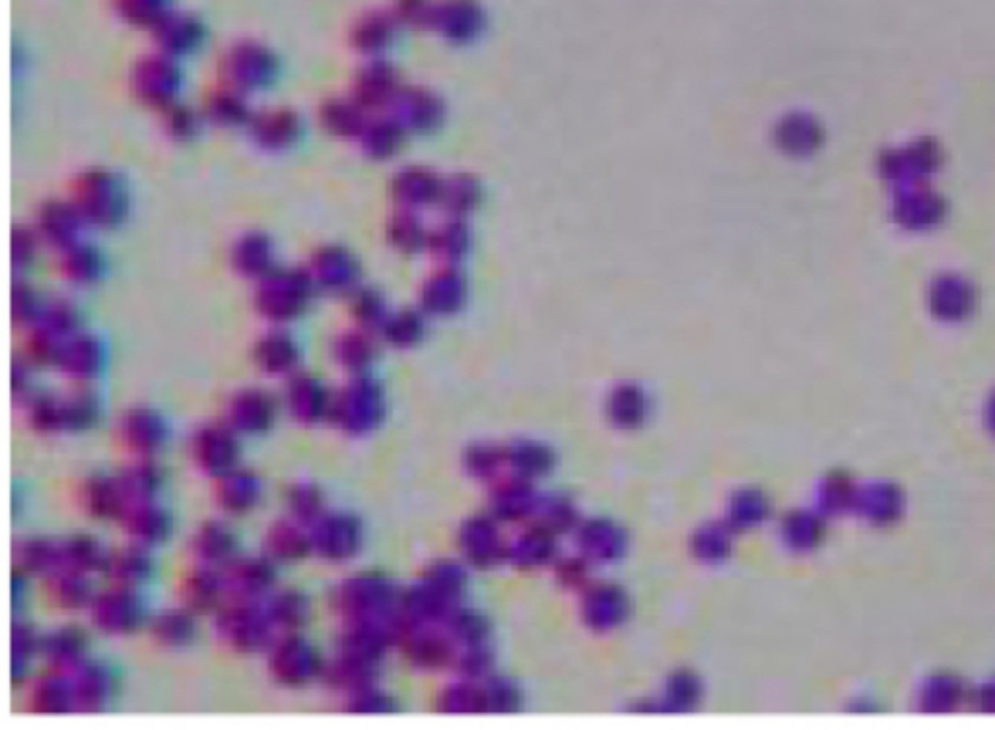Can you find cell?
Wrapping results in <instances>:
<instances>
[{
	"label": "cell",
	"mask_w": 995,
	"mask_h": 730,
	"mask_svg": "<svg viewBox=\"0 0 995 730\" xmlns=\"http://www.w3.org/2000/svg\"><path fill=\"white\" fill-rule=\"evenodd\" d=\"M267 622H269L267 614L257 612L255 608H251V604L240 602L234 604V608L222 616L220 626L226 639H230L236 647L251 649L259 645L267 635Z\"/></svg>",
	"instance_id": "obj_1"
},
{
	"label": "cell",
	"mask_w": 995,
	"mask_h": 730,
	"mask_svg": "<svg viewBox=\"0 0 995 730\" xmlns=\"http://www.w3.org/2000/svg\"><path fill=\"white\" fill-rule=\"evenodd\" d=\"M309 540L315 542L321 554L329 558H344L356 546V527L346 517H329L317 525L313 538L309 536Z\"/></svg>",
	"instance_id": "obj_2"
},
{
	"label": "cell",
	"mask_w": 995,
	"mask_h": 730,
	"mask_svg": "<svg viewBox=\"0 0 995 730\" xmlns=\"http://www.w3.org/2000/svg\"><path fill=\"white\" fill-rule=\"evenodd\" d=\"M275 659L273 670L278 674V680L282 678L290 684L304 682L309 674L313 676V672L317 670L313 651H309L304 643L296 639L282 641V645L276 649Z\"/></svg>",
	"instance_id": "obj_3"
},
{
	"label": "cell",
	"mask_w": 995,
	"mask_h": 730,
	"mask_svg": "<svg viewBox=\"0 0 995 730\" xmlns=\"http://www.w3.org/2000/svg\"><path fill=\"white\" fill-rule=\"evenodd\" d=\"M98 624L109 631L131 630L137 624V602L129 593H111L98 602Z\"/></svg>",
	"instance_id": "obj_4"
},
{
	"label": "cell",
	"mask_w": 995,
	"mask_h": 730,
	"mask_svg": "<svg viewBox=\"0 0 995 730\" xmlns=\"http://www.w3.org/2000/svg\"><path fill=\"white\" fill-rule=\"evenodd\" d=\"M197 455L205 468L212 472H222L234 459V443L228 433L222 430H205L199 437Z\"/></svg>",
	"instance_id": "obj_5"
},
{
	"label": "cell",
	"mask_w": 995,
	"mask_h": 730,
	"mask_svg": "<svg viewBox=\"0 0 995 730\" xmlns=\"http://www.w3.org/2000/svg\"><path fill=\"white\" fill-rule=\"evenodd\" d=\"M269 581H271L269 567L267 564H257V562L234 565L228 577V583L236 587V595L241 600H249L253 595H259L263 589L269 587Z\"/></svg>",
	"instance_id": "obj_6"
},
{
	"label": "cell",
	"mask_w": 995,
	"mask_h": 730,
	"mask_svg": "<svg viewBox=\"0 0 995 730\" xmlns=\"http://www.w3.org/2000/svg\"><path fill=\"white\" fill-rule=\"evenodd\" d=\"M127 439L135 445L138 453H150L164 439L162 422L148 412H137L127 418Z\"/></svg>",
	"instance_id": "obj_7"
},
{
	"label": "cell",
	"mask_w": 995,
	"mask_h": 730,
	"mask_svg": "<svg viewBox=\"0 0 995 730\" xmlns=\"http://www.w3.org/2000/svg\"><path fill=\"white\" fill-rule=\"evenodd\" d=\"M129 529L137 542H154L160 540L162 534L166 532V517L148 505H137L129 515H127Z\"/></svg>",
	"instance_id": "obj_8"
},
{
	"label": "cell",
	"mask_w": 995,
	"mask_h": 730,
	"mask_svg": "<svg viewBox=\"0 0 995 730\" xmlns=\"http://www.w3.org/2000/svg\"><path fill=\"white\" fill-rule=\"evenodd\" d=\"M933 305H935L937 313L943 317H949V319L962 317V315H966V311L970 307V292H968L966 284H962V282L945 280L935 288Z\"/></svg>",
	"instance_id": "obj_9"
},
{
	"label": "cell",
	"mask_w": 995,
	"mask_h": 730,
	"mask_svg": "<svg viewBox=\"0 0 995 730\" xmlns=\"http://www.w3.org/2000/svg\"><path fill=\"white\" fill-rule=\"evenodd\" d=\"M94 544L96 542L86 540V538H74V540H70L67 544H63V548L57 554L55 562H61V564L65 562V569L84 575L86 569L98 567V565L105 562V560H102V556H100V552H98V548Z\"/></svg>",
	"instance_id": "obj_10"
},
{
	"label": "cell",
	"mask_w": 995,
	"mask_h": 730,
	"mask_svg": "<svg viewBox=\"0 0 995 730\" xmlns=\"http://www.w3.org/2000/svg\"><path fill=\"white\" fill-rule=\"evenodd\" d=\"M105 564H107L109 575L113 579L121 581L123 585L137 583L142 577H146V571H148V562L140 550H127V552L123 550V552L115 554L113 558H107Z\"/></svg>",
	"instance_id": "obj_11"
},
{
	"label": "cell",
	"mask_w": 995,
	"mask_h": 730,
	"mask_svg": "<svg viewBox=\"0 0 995 730\" xmlns=\"http://www.w3.org/2000/svg\"><path fill=\"white\" fill-rule=\"evenodd\" d=\"M271 406L267 399L257 395L241 397L232 408V422H236L243 430H257L267 426L271 418Z\"/></svg>",
	"instance_id": "obj_12"
},
{
	"label": "cell",
	"mask_w": 995,
	"mask_h": 730,
	"mask_svg": "<svg viewBox=\"0 0 995 730\" xmlns=\"http://www.w3.org/2000/svg\"><path fill=\"white\" fill-rule=\"evenodd\" d=\"M158 484V476L156 472L150 468V465H138L133 466L127 470V474H123L121 482H119V488L123 492V498L129 496V498L148 499V496L152 494V490L156 488Z\"/></svg>",
	"instance_id": "obj_13"
},
{
	"label": "cell",
	"mask_w": 995,
	"mask_h": 730,
	"mask_svg": "<svg viewBox=\"0 0 995 730\" xmlns=\"http://www.w3.org/2000/svg\"><path fill=\"white\" fill-rule=\"evenodd\" d=\"M220 587H222L220 579L212 577L206 571H199L193 577H189V581H187V587L183 591L185 602L191 604L193 608H199V610L208 608L214 602V598L218 597Z\"/></svg>",
	"instance_id": "obj_14"
},
{
	"label": "cell",
	"mask_w": 995,
	"mask_h": 730,
	"mask_svg": "<svg viewBox=\"0 0 995 730\" xmlns=\"http://www.w3.org/2000/svg\"><path fill=\"white\" fill-rule=\"evenodd\" d=\"M269 540H271L273 552L280 558L300 556L306 550V546L311 544V540L298 531V527L286 525V523H280L278 527H275V531L269 534Z\"/></svg>",
	"instance_id": "obj_15"
},
{
	"label": "cell",
	"mask_w": 995,
	"mask_h": 730,
	"mask_svg": "<svg viewBox=\"0 0 995 730\" xmlns=\"http://www.w3.org/2000/svg\"><path fill=\"white\" fill-rule=\"evenodd\" d=\"M51 595L57 598L59 604L65 608H74L86 598V583L82 579V573L65 569L59 573V577L53 579L51 585Z\"/></svg>",
	"instance_id": "obj_16"
},
{
	"label": "cell",
	"mask_w": 995,
	"mask_h": 730,
	"mask_svg": "<svg viewBox=\"0 0 995 730\" xmlns=\"http://www.w3.org/2000/svg\"><path fill=\"white\" fill-rule=\"evenodd\" d=\"M195 548L199 558H206L205 562H220L230 550V536L220 525H208L199 534Z\"/></svg>",
	"instance_id": "obj_17"
},
{
	"label": "cell",
	"mask_w": 995,
	"mask_h": 730,
	"mask_svg": "<svg viewBox=\"0 0 995 730\" xmlns=\"http://www.w3.org/2000/svg\"><path fill=\"white\" fill-rule=\"evenodd\" d=\"M865 509L873 519H891L900 509V498L889 486H875L865 498Z\"/></svg>",
	"instance_id": "obj_18"
},
{
	"label": "cell",
	"mask_w": 995,
	"mask_h": 730,
	"mask_svg": "<svg viewBox=\"0 0 995 730\" xmlns=\"http://www.w3.org/2000/svg\"><path fill=\"white\" fill-rule=\"evenodd\" d=\"M82 651V639L78 633L59 631L49 639V657L59 664H76Z\"/></svg>",
	"instance_id": "obj_19"
},
{
	"label": "cell",
	"mask_w": 995,
	"mask_h": 730,
	"mask_svg": "<svg viewBox=\"0 0 995 730\" xmlns=\"http://www.w3.org/2000/svg\"><path fill=\"white\" fill-rule=\"evenodd\" d=\"M230 484L224 488V501L232 509L241 507H251L257 496V480H253L249 474L243 476H232L228 480Z\"/></svg>",
	"instance_id": "obj_20"
},
{
	"label": "cell",
	"mask_w": 995,
	"mask_h": 730,
	"mask_svg": "<svg viewBox=\"0 0 995 730\" xmlns=\"http://www.w3.org/2000/svg\"><path fill=\"white\" fill-rule=\"evenodd\" d=\"M154 631L158 633V639L160 641H166L170 645H175V643H181L185 639H189L191 635V620L179 612H168L164 614L156 624H154Z\"/></svg>",
	"instance_id": "obj_21"
},
{
	"label": "cell",
	"mask_w": 995,
	"mask_h": 730,
	"mask_svg": "<svg viewBox=\"0 0 995 730\" xmlns=\"http://www.w3.org/2000/svg\"><path fill=\"white\" fill-rule=\"evenodd\" d=\"M103 684L105 682H103L100 672L80 670V680H78V686L74 688L76 701L84 703L86 709H96L98 703L103 701Z\"/></svg>",
	"instance_id": "obj_22"
},
{
	"label": "cell",
	"mask_w": 995,
	"mask_h": 730,
	"mask_svg": "<svg viewBox=\"0 0 995 730\" xmlns=\"http://www.w3.org/2000/svg\"><path fill=\"white\" fill-rule=\"evenodd\" d=\"M304 614H306V606H304L302 598L296 597V595H284V597L276 598L269 620H275L276 624L292 628V626L302 624L300 620L304 618Z\"/></svg>",
	"instance_id": "obj_23"
},
{
	"label": "cell",
	"mask_w": 995,
	"mask_h": 730,
	"mask_svg": "<svg viewBox=\"0 0 995 730\" xmlns=\"http://www.w3.org/2000/svg\"><path fill=\"white\" fill-rule=\"evenodd\" d=\"M927 701L931 709H951L953 703L959 699V686L949 680H937L929 690H927Z\"/></svg>",
	"instance_id": "obj_24"
},
{
	"label": "cell",
	"mask_w": 995,
	"mask_h": 730,
	"mask_svg": "<svg viewBox=\"0 0 995 730\" xmlns=\"http://www.w3.org/2000/svg\"><path fill=\"white\" fill-rule=\"evenodd\" d=\"M302 389L304 387H298V391H294V399H292L294 414L298 412V416L304 418V420H315L319 416V410H321L323 402L317 397L315 387L309 385L308 395Z\"/></svg>",
	"instance_id": "obj_25"
},
{
	"label": "cell",
	"mask_w": 995,
	"mask_h": 730,
	"mask_svg": "<svg viewBox=\"0 0 995 730\" xmlns=\"http://www.w3.org/2000/svg\"><path fill=\"white\" fill-rule=\"evenodd\" d=\"M292 511L302 519H315L319 513V496L313 488H298L292 496Z\"/></svg>",
	"instance_id": "obj_26"
},
{
	"label": "cell",
	"mask_w": 995,
	"mask_h": 730,
	"mask_svg": "<svg viewBox=\"0 0 995 730\" xmlns=\"http://www.w3.org/2000/svg\"><path fill=\"white\" fill-rule=\"evenodd\" d=\"M988 418H990V424H992V430H994L995 432V399L994 402L990 404V414H988Z\"/></svg>",
	"instance_id": "obj_27"
}]
</instances>
